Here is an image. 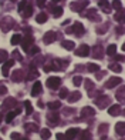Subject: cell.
<instances>
[{"instance_id":"1","label":"cell","mask_w":125,"mask_h":140,"mask_svg":"<svg viewBox=\"0 0 125 140\" xmlns=\"http://www.w3.org/2000/svg\"><path fill=\"white\" fill-rule=\"evenodd\" d=\"M47 84H49V87H57L58 84H60V79L58 77H51V79H49Z\"/></svg>"},{"instance_id":"2","label":"cell","mask_w":125,"mask_h":140,"mask_svg":"<svg viewBox=\"0 0 125 140\" xmlns=\"http://www.w3.org/2000/svg\"><path fill=\"white\" fill-rule=\"evenodd\" d=\"M40 92H41V83H40V81H36V83H34V87H33L31 94H33V96H37Z\"/></svg>"},{"instance_id":"3","label":"cell","mask_w":125,"mask_h":140,"mask_svg":"<svg viewBox=\"0 0 125 140\" xmlns=\"http://www.w3.org/2000/svg\"><path fill=\"white\" fill-rule=\"evenodd\" d=\"M13 64H14V62H13V60H9V62H7L6 64L3 66V75H4V76H7V72H9V67H10V66H13Z\"/></svg>"},{"instance_id":"4","label":"cell","mask_w":125,"mask_h":140,"mask_svg":"<svg viewBox=\"0 0 125 140\" xmlns=\"http://www.w3.org/2000/svg\"><path fill=\"white\" fill-rule=\"evenodd\" d=\"M78 54H80V56H87V54H88V47H87V46H82L81 49H80Z\"/></svg>"},{"instance_id":"5","label":"cell","mask_w":125,"mask_h":140,"mask_svg":"<svg viewBox=\"0 0 125 140\" xmlns=\"http://www.w3.org/2000/svg\"><path fill=\"white\" fill-rule=\"evenodd\" d=\"M75 30L78 31V33H77V34H80V36H81V34L84 33V29H82V26L80 24V23H77V24L74 26V31H75Z\"/></svg>"},{"instance_id":"6","label":"cell","mask_w":125,"mask_h":140,"mask_svg":"<svg viewBox=\"0 0 125 140\" xmlns=\"http://www.w3.org/2000/svg\"><path fill=\"white\" fill-rule=\"evenodd\" d=\"M77 133H78V130H77V129H70V130L67 131V134H65V136H67V137H75L74 134H77Z\"/></svg>"},{"instance_id":"7","label":"cell","mask_w":125,"mask_h":140,"mask_svg":"<svg viewBox=\"0 0 125 140\" xmlns=\"http://www.w3.org/2000/svg\"><path fill=\"white\" fill-rule=\"evenodd\" d=\"M46 19H47V16L44 14V13H41V14L37 16V22H39V23H44V22H46Z\"/></svg>"},{"instance_id":"8","label":"cell","mask_w":125,"mask_h":140,"mask_svg":"<svg viewBox=\"0 0 125 140\" xmlns=\"http://www.w3.org/2000/svg\"><path fill=\"white\" fill-rule=\"evenodd\" d=\"M63 46H64L65 49L71 50V49L74 47V43H73V42H64V43H63Z\"/></svg>"},{"instance_id":"9","label":"cell","mask_w":125,"mask_h":140,"mask_svg":"<svg viewBox=\"0 0 125 140\" xmlns=\"http://www.w3.org/2000/svg\"><path fill=\"white\" fill-rule=\"evenodd\" d=\"M16 114H17V113H16V112H12V113H9V114L6 116V121H12V120H13V117H14Z\"/></svg>"},{"instance_id":"10","label":"cell","mask_w":125,"mask_h":140,"mask_svg":"<svg viewBox=\"0 0 125 140\" xmlns=\"http://www.w3.org/2000/svg\"><path fill=\"white\" fill-rule=\"evenodd\" d=\"M115 49H117L115 44H111V46L108 47V54H114V53H115Z\"/></svg>"},{"instance_id":"11","label":"cell","mask_w":125,"mask_h":140,"mask_svg":"<svg viewBox=\"0 0 125 140\" xmlns=\"http://www.w3.org/2000/svg\"><path fill=\"white\" fill-rule=\"evenodd\" d=\"M31 104H30V102H26V112H27V114H30L31 113Z\"/></svg>"},{"instance_id":"12","label":"cell","mask_w":125,"mask_h":140,"mask_svg":"<svg viewBox=\"0 0 125 140\" xmlns=\"http://www.w3.org/2000/svg\"><path fill=\"white\" fill-rule=\"evenodd\" d=\"M18 42H20V36H17V34H16V36H13V39H12V43H13V44H17Z\"/></svg>"},{"instance_id":"13","label":"cell","mask_w":125,"mask_h":140,"mask_svg":"<svg viewBox=\"0 0 125 140\" xmlns=\"http://www.w3.org/2000/svg\"><path fill=\"white\" fill-rule=\"evenodd\" d=\"M61 13H63V12H61V9H60V7H57L55 12H54V16H55V17H58V16H61Z\"/></svg>"},{"instance_id":"14","label":"cell","mask_w":125,"mask_h":140,"mask_svg":"<svg viewBox=\"0 0 125 140\" xmlns=\"http://www.w3.org/2000/svg\"><path fill=\"white\" fill-rule=\"evenodd\" d=\"M50 40H54V34H53V33H50L49 36L46 37V42H50Z\"/></svg>"},{"instance_id":"15","label":"cell","mask_w":125,"mask_h":140,"mask_svg":"<svg viewBox=\"0 0 125 140\" xmlns=\"http://www.w3.org/2000/svg\"><path fill=\"white\" fill-rule=\"evenodd\" d=\"M111 69H112L114 72H119V70H121V67H119V66H117V64H114V66H111Z\"/></svg>"},{"instance_id":"16","label":"cell","mask_w":125,"mask_h":140,"mask_svg":"<svg viewBox=\"0 0 125 140\" xmlns=\"http://www.w3.org/2000/svg\"><path fill=\"white\" fill-rule=\"evenodd\" d=\"M24 4H26V0H23L22 3L18 4V10H23V7H24Z\"/></svg>"},{"instance_id":"17","label":"cell","mask_w":125,"mask_h":140,"mask_svg":"<svg viewBox=\"0 0 125 140\" xmlns=\"http://www.w3.org/2000/svg\"><path fill=\"white\" fill-rule=\"evenodd\" d=\"M90 70H91V72L97 70V66H95V64H90Z\"/></svg>"},{"instance_id":"18","label":"cell","mask_w":125,"mask_h":140,"mask_svg":"<svg viewBox=\"0 0 125 140\" xmlns=\"http://www.w3.org/2000/svg\"><path fill=\"white\" fill-rule=\"evenodd\" d=\"M74 84H80V77H74Z\"/></svg>"},{"instance_id":"19","label":"cell","mask_w":125,"mask_h":140,"mask_svg":"<svg viewBox=\"0 0 125 140\" xmlns=\"http://www.w3.org/2000/svg\"><path fill=\"white\" fill-rule=\"evenodd\" d=\"M119 4H121V3H119L118 0H115V2H114V6H115V7H119Z\"/></svg>"},{"instance_id":"20","label":"cell","mask_w":125,"mask_h":140,"mask_svg":"<svg viewBox=\"0 0 125 140\" xmlns=\"http://www.w3.org/2000/svg\"><path fill=\"white\" fill-rule=\"evenodd\" d=\"M44 3H46V0H39V4H40V6H43Z\"/></svg>"},{"instance_id":"21","label":"cell","mask_w":125,"mask_h":140,"mask_svg":"<svg viewBox=\"0 0 125 140\" xmlns=\"http://www.w3.org/2000/svg\"><path fill=\"white\" fill-rule=\"evenodd\" d=\"M65 96H67V92H61V97H65Z\"/></svg>"},{"instance_id":"22","label":"cell","mask_w":125,"mask_h":140,"mask_svg":"<svg viewBox=\"0 0 125 140\" xmlns=\"http://www.w3.org/2000/svg\"><path fill=\"white\" fill-rule=\"evenodd\" d=\"M12 137H13V139H17L18 134H17V133H13V134H12Z\"/></svg>"},{"instance_id":"23","label":"cell","mask_w":125,"mask_h":140,"mask_svg":"<svg viewBox=\"0 0 125 140\" xmlns=\"http://www.w3.org/2000/svg\"><path fill=\"white\" fill-rule=\"evenodd\" d=\"M63 137H64V136H63L61 133H58V134H57V139H63Z\"/></svg>"},{"instance_id":"24","label":"cell","mask_w":125,"mask_h":140,"mask_svg":"<svg viewBox=\"0 0 125 140\" xmlns=\"http://www.w3.org/2000/svg\"><path fill=\"white\" fill-rule=\"evenodd\" d=\"M0 120H2V114H0Z\"/></svg>"}]
</instances>
